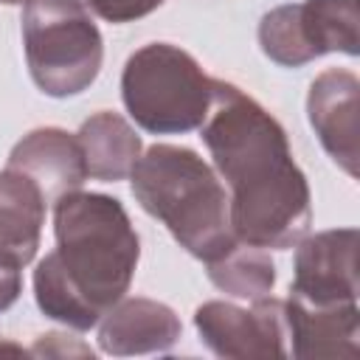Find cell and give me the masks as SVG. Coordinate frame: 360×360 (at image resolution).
Returning a JSON list of instances; mask_svg holds the SVG:
<instances>
[{
	"mask_svg": "<svg viewBox=\"0 0 360 360\" xmlns=\"http://www.w3.org/2000/svg\"><path fill=\"white\" fill-rule=\"evenodd\" d=\"M200 138L231 188V231L239 242L287 250L309 233V183L292 160L284 127L253 96L214 79Z\"/></svg>",
	"mask_w": 360,
	"mask_h": 360,
	"instance_id": "1",
	"label": "cell"
},
{
	"mask_svg": "<svg viewBox=\"0 0 360 360\" xmlns=\"http://www.w3.org/2000/svg\"><path fill=\"white\" fill-rule=\"evenodd\" d=\"M56 248L34 270V298L45 318L76 332L93 329L135 276L141 239L121 200L70 191L53 200Z\"/></svg>",
	"mask_w": 360,
	"mask_h": 360,
	"instance_id": "2",
	"label": "cell"
},
{
	"mask_svg": "<svg viewBox=\"0 0 360 360\" xmlns=\"http://www.w3.org/2000/svg\"><path fill=\"white\" fill-rule=\"evenodd\" d=\"M129 180L141 208L160 219L194 259L211 262L236 242L225 186L194 149L152 143L132 166Z\"/></svg>",
	"mask_w": 360,
	"mask_h": 360,
	"instance_id": "3",
	"label": "cell"
},
{
	"mask_svg": "<svg viewBox=\"0 0 360 360\" xmlns=\"http://www.w3.org/2000/svg\"><path fill=\"white\" fill-rule=\"evenodd\" d=\"M214 79L200 62L169 42L138 48L121 73V98L132 121L152 135L200 129L211 110Z\"/></svg>",
	"mask_w": 360,
	"mask_h": 360,
	"instance_id": "4",
	"label": "cell"
},
{
	"mask_svg": "<svg viewBox=\"0 0 360 360\" xmlns=\"http://www.w3.org/2000/svg\"><path fill=\"white\" fill-rule=\"evenodd\" d=\"M22 48L34 84L51 98L84 93L104 59V39L82 0H31L22 8Z\"/></svg>",
	"mask_w": 360,
	"mask_h": 360,
	"instance_id": "5",
	"label": "cell"
},
{
	"mask_svg": "<svg viewBox=\"0 0 360 360\" xmlns=\"http://www.w3.org/2000/svg\"><path fill=\"white\" fill-rule=\"evenodd\" d=\"M259 45L281 68H301L323 53H360L354 0H304L270 8L259 22Z\"/></svg>",
	"mask_w": 360,
	"mask_h": 360,
	"instance_id": "6",
	"label": "cell"
},
{
	"mask_svg": "<svg viewBox=\"0 0 360 360\" xmlns=\"http://www.w3.org/2000/svg\"><path fill=\"white\" fill-rule=\"evenodd\" d=\"M194 326L217 357H287L284 301L273 295L253 298L250 309L231 301H205L194 312Z\"/></svg>",
	"mask_w": 360,
	"mask_h": 360,
	"instance_id": "7",
	"label": "cell"
},
{
	"mask_svg": "<svg viewBox=\"0 0 360 360\" xmlns=\"http://www.w3.org/2000/svg\"><path fill=\"white\" fill-rule=\"evenodd\" d=\"M357 228H332L295 245L290 295L307 304L357 301Z\"/></svg>",
	"mask_w": 360,
	"mask_h": 360,
	"instance_id": "8",
	"label": "cell"
},
{
	"mask_svg": "<svg viewBox=\"0 0 360 360\" xmlns=\"http://www.w3.org/2000/svg\"><path fill=\"white\" fill-rule=\"evenodd\" d=\"M357 112H360V82L352 70L329 68L309 84L307 115L326 149V155L349 174L357 177Z\"/></svg>",
	"mask_w": 360,
	"mask_h": 360,
	"instance_id": "9",
	"label": "cell"
},
{
	"mask_svg": "<svg viewBox=\"0 0 360 360\" xmlns=\"http://www.w3.org/2000/svg\"><path fill=\"white\" fill-rule=\"evenodd\" d=\"M287 354L309 357H349L360 354V309L349 304H307L292 295L284 301Z\"/></svg>",
	"mask_w": 360,
	"mask_h": 360,
	"instance_id": "10",
	"label": "cell"
},
{
	"mask_svg": "<svg viewBox=\"0 0 360 360\" xmlns=\"http://www.w3.org/2000/svg\"><path fill=\"white\" fill-rule=\"evenodd\" d=\"M180 318L163 301L121 298L98 321V346L115 357L160 354L180 340Z\"/></svg>",
	"mask_w": 360,
	"mask_h": 360,
	"instance_id": "11",
	"label": "cell"
},
{
	"mask_svg": "<svg viewBox=\"0 0 360 360\" xmlns=\"http://www.w3.org/2000/svg\"><path fill=\"white\" fill-rule=\"evenodd\" d=\"M8 166L28 174L48 202L79 191L90 177L79 138L59 127H39L22 135L8 155Z\"/></svg>",
	"mask_w": 360,
	"mask_h": 360,
	"instance_id": "12",
	"label": "cell"
},
{
	"mask_svg": "<svg viewBox=\"0 0 360 360\" xmlns=\"http://www.w3.org/2000/svg\"><path fill=\"white\" fill-rule=\"evenodd\" d=\"M45 211L42 188L28 174L6 166L0 172V259L25 267L37 256Z\"/></svg>",
	"mask_w": 360,
	"mask_h": 360,
	"instance_id": "13",
	"label": "cell"
},
{
	"mask_svg": "<svg viewBox=\"0 0 360 360\" xmlns=\"http://www.w3.org/2000/svg\"><path fill=\"white\" fill-rule=\"evenodd\" d=\"M76 138L84 152L87 174L101 183H115L129 177L132 166L141 158V135L132 129V124L124 115L112 110H101L87 121H82Z\"/></svg>",
	"mask_w": 360,
	"mask_h": 360,
	"instance_id": "14",
	"label": "cell"
},
{
	"mask_svg": "<svg viewBox=\"0 0 360 360\" xmlns=\"http://www.w3.org/2000/svg\"><path fill=\"white\" fill-rule=\"evenodd\" d=\"M208 278L233 298H262L270 295L276 287V264L264 248L248 245V242H233L228 250L205 262Z\"/></svg>",
	"mask_w": 360,
	"mask_h": 360,
	"instance_id": "15",
	"label": "cell"
},
{
	"mask_svg": "<svg viewBox=\"0 0 360 360\" xmlns=\"http://www.w3.org/2000/svg\"><path fill=\"white\" fill-rule=\"evenodd\" d=\"M87 6V11L98 14L107 22H132L141 20L146 14H152L155 8H160L166 0H82Z\"/></svg>",
	"mask_w": 360,
	"mask_h": 360,
	"instance_id": "16",
	"label": "cell"
},
{
	"mask_svg": "<svg viewBox=\"0 0 360 360\" xmlns=\"http://www.w3.org/2000/svg\"><path fill=\"white\" fill-rule=\"evenodd\" d=\"M22 292V267L0 259V312L11 309Z\"/></svg>",
	"mask_w": 360,
	"mask_h": 360,
	"instance_id": "17",
	"label": "cell"
},
{
	"mask_svg": "<svg viewBox=\"0 0 360 360\" xmlns=\"http://www.w3.org/2000/svg\"><path fill=\"white\" fill-rule=\"evenodd\" d=\"M0 3H6V6H28L31 0H0Z\"/></svg>",
	"mask_w": 360,
	"mask_h": 360,
	"instance_id": "18",
	"label": "cell"
}]
</instances>
